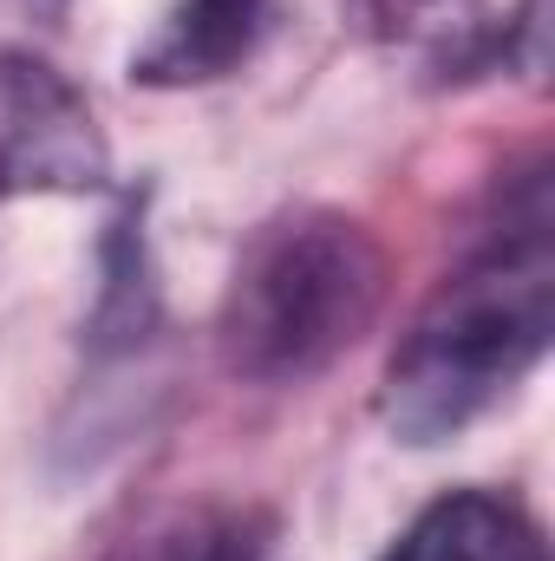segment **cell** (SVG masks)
<instances>
[{"label":"cell","instance_id":"cell-8","mask_svg":"<svg viewBox=\"0 0 555 561\" xmlns=\"http://www.w3.org/2000/svg\"><path fill=\"white\" fill-rule=\"evenodd\" d=\"M33 7H66V0H33Z\"/></svg>","mask_w":555,"mask_h":561},{"label":"cell","instance_id":"cell-6","mask_svg":"<svg viewBox=\"0 0 555 561\" xmlns=\"http://www.w3.org/2000/svg\"><path fill=\"white\" fill-rule=\"evenodd\" d=\"M99 300H92V327H86V346L99 353V359H112V353H138L144 340H150V327H157V313H163V300H157V268H150V236H144V196H132L118 216H112V229H105V242H99Z\"/></svg>","mask_w":555,"mask_h":561},{"label":"cell","instance_id":"cell-3","mask_svg":"<svg viewBox=\"0 0 555 561\" xmlns=\"http://www.w3.org/2000/svg\"><path fill=\"white\" fill-rule=\"evenodd\" d=\"M112 150L86 92L33 53H0V203L59 190H105Z\"/></svg>","mask_w":555,"mask_h":561},{"label":"cell","instance_id":"cell-4","mask_svg":"<svg viewBox=\"0 0 555 561\" xmlns=\"http://www.w3.org/2000/svg\"><path fill=\"white\" fill-rule=\"evenodd\" d=\"M269 0H177L163 26L132 53V79L150 92H190L229 79L262 39Z\"/></svg>","mask_w":555,"mask_h":561},{"label":"cell","instance_id":"cell-5","mask_svg":"<svg viewBox=\"0 0 555 561\" xmlns=\"http://www.w3.org/2000/svg\"><path fill=\"white\" fill-rule=\"evenodd\" d=\"M380 561H550L543 523L497 490H451L424 503Z\"/></svg>","mask_w":555,"mask_h":561},{"label":"cell","instance_id":"cell-7","mask_svg":"<svg viewBox=\"0 0 555 561\" xmlns=\"http://www.w3.org/2000/svg\"><path fill=\"white\" fill-rule=\"evenodd\" d=\"M275 523L249 503H183L138 523L105 561H269Z\"/></svg>","mask_w":555,"mask_h":561},{"label":"cell","instance_id":"cell-1","mask_svg":"<svg viewBox=\"0 0 555 561\" xmlns=\"http://www.w3.org/2000/svg\"><path fill=\"white\" fill-rule=\"evenodd\" d=\"M555 333V209L550 170L530 163L497 229L431 287L386 359L380 419L399 444H444L503 405Z\"/></svg>","mask_w":555,"mask_h":561},{"label":"cell","instance_id":"cell-2","mask_svg":"<svg viewBox=\"0 0 555 561\" xmlns=\"http://www.w3.org/2000/svg\"><path fill=\"white\" fill-rule=\"evenodd\" d=\"M393 294L386 242L327 203H301L269 216L223 287L216 307V353L223 373L242 386H307L327 366H340Z\"/></svg>","mask_w":555,"mask_h":561}]
</instances>
